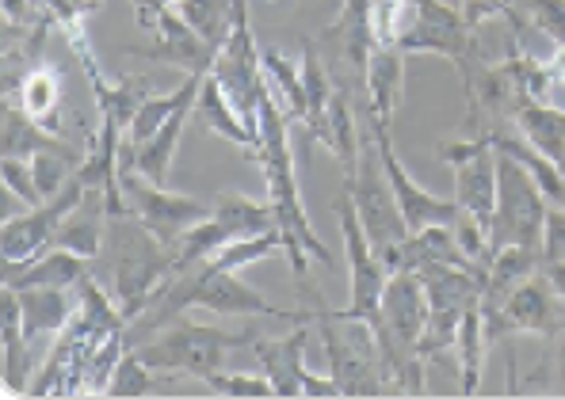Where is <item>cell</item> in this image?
<instances>
[{
    "label": "cell",
    "mask_w": 565,
    "mask_h": 400,
    "mask_svg": "<svg viewBox=\"0 0 565 400\" xmlns=\"http://www.w3.org/2000/svg\"><path fill=\"white\" fill-rule=\"evenodd\" d=\"M290 119L282 111V104L271 96V88L264 85L260 91V149H256V164L264 169V183H268V203L279 218L282 233V252L290 260V274H295L298 290L306 287L310 274V256L321 263H332L329 248L321 245V237L313 233L310 214L302 206V191H298V169L295 153H290Z\"/></svg>",
    "instance_id": "1"
},
{
    "label": "cell",
    "mask_w": 565,
    "mask_h": 400,
    "mask_svg": "<svg viewBox=\"0 0 565 400\" xmlns=\"http://www.w3.org/2000/svg\"><path fill=\"white\" fill-rule=\"evenodd\" d=\"M253 332H222L211 324H195V321H172L149 344H138L135 352L146 358L153 370L164 374H188V378L206 381L211 374H218L226 366V358L234 347H248Z\"/></svg>",
    "instance_id": "2"
},
{
    "label": "cell",
    "mask_w": 565,
    "mask_h": 400,
    "mask_svg": "<svg viewBox=\"0 0 565 400\" xmlns=\"http://www.w3.org/2000/svg\"><path fill=\"white\" fill-rule=\"evenodd\" d=\"M546 210H551V198H546L543 187L531 180V172L512 161L509 153L497 149V214H493L489 245L493 248H501V245L543 248Z\"/></svg>",
    "instance_id": "3"
},
{
    "label": "cell",
    "mask_w": 565,
    "mask_h": 400,
    "mask_svg": "<svg viewBox=\"0 0 565 400\" xmlns=\"http://www.w3.org/2000/svg\"><path fill=\"white\" fill-rule=\"evenodd\" d=\"M313 324L321 332V344H326V358L332 378L340 381V393L344 397H382L390 393L386 370H382V358L375 347V336H371L367 321H340L348 324V332L337 328V321L318 310L313 313Z\"/></svg>",
    "instance_id": "4"
},
{
    "label": "cell",
    "mask_w": 565,
    "mask_h": 400,
    "mask_svg": "<svg viewBox=\"0 0 565 400\" xmlns=\"http://www.w3.org/2000/svg\"><path fill=\"white\" fill-rule=\"evenodd\" d=\"M481 316H486L489 347L509 344L512 336L554 339L558 332H565V302L543 271L531 274L527 282H520L497 310H481Z\"/></svg>",
    "instance_id": "5"
},
{
    "label": "cell",
    "mask_w": 565,
    "mask_h": 400,
    "mask_svg": "<svg viewBox=\"0 0 565 400\" xmlns=\"http://www.w3.org/2000/svg\"><path fill=\"white\" fill-rule=\"evenodd\" d=\"M340 233H344V260H348V305L344 310H329L337 321H375L382 305V290H386L390 271L382 267L375 245L363 233V221L355 214L352 195L344 191L340 198Z\"/></svg>",
    "instance_id": "6"
},
{
    "label": "cell",
    "mask_w": 565,
    "mask_h": 400,
    "mask_svg": "<svg viewBox=\"0 0 565 400\" xmlns=\"http://www.w3.org/2000/svg\"><path fill=\"white\" fill-rule=\"evenodd\" d=\"M344 191L352 195L355 214H360L363 233H367V240L375 245V252L409 237V225L402 218V206H397L394 187H390L386 169H382L375 138H363L360 169H355V176L344 180Z\"/></svg>",
    "instance_id": "7"
},
{
    "label": "cell",
    "mask_w": 565,
    "mask_h": 400,
    "mask_svg": "<svg viewBox=\"0 0 565 400\" xmlns=\"http://www.w3.org/2000/svg\"><path fill=\"white\" fill-rule=\"evenodd\" d=\"M119 180H122V195H127L130 214H135L164 248H177L191 225L206 221L214 214V203H203V198H191V195H172L169 187L146 180L135 169H122Z\"/></svg>",
    "instance_id": "8"
},
{
    "label": "cell",
    "mask_w": 565,
    "mask_h": 400,
    "mask_svg": "<svg viewBox=\"0 0 565 400\" xmlns=\"http://www.w3.org/2000/svg\"><path fill=\"white\" fill-rule=\"evenodd\" d=\"M85 195H88V187L77 172V176L65 183L57 195H50L46 203L28 206V214H20V218H8L4 229H0V267H20V263H31L35 256H43L46 248L54 245L62 221L85 203Z\"/></svg>",
    "instance_id": "9"
},
{
    "label": "cell",
    "mask_w": 565,
    "mask_h": 400,
    "mask_svg": "<svg viewBox=\"0 0 565 400\" xmlns=\"http://www.w3.org/2000/svg\"><path fill=\"white\" fill-rule=\"evenodd\" d=\"M214 77L226 85V91L234 96L237 111L260 130V91H264V65H260V46L253 39V23H248V4L237 0L234 12V28L230 39L218 50V62H214Z\"/></svg>",
    "instance_id": "10"
},
{
    "label": "cell",
    "mask_w": 565,
    "mask_h": 400,
    "mask_svg": "<svg viewBox=\"0 0 565 400\" xmlns=\"http://www.w3.org/2000/svg\"><path fill=\"white\" fill-rule=\"evenodd\" d=\"M371 138H375V145H379L382 169H386V180H390V187H394V198H397V206H402V218L409 225V233H424V229H431V225H451L459 218L462 206L455 203V198H436L405 172V164L397 161V153H394V141H390V127H375V122H371Z\"/></svg>",
    "instance_id": "11"
},
{
    "label": "cell",
    "mask_w": 565,
    "mask_h": 400,
    "mask_svg": "<svg viewBox=\"0 0 565 400\" xmlns=\"http://www.w3.org/2000/svg\"><path fill=\"white\" fill-rule=\"evenodd\" d=\"M402 50L405 54H439L447 62H459L462 69L470 57H478V39H473L462 8L455 12V4H447V0H420V23L402 43Z\"/></svg>",
    "instance_id": "12"
},
{
    "label": "cell",
    "mask_w": 565,
    "mask_h": 400,
    "mask_svg": "<svg viewBox=\"0 0 565 400\" xmlns=\"http://www.w3.org/2000/svg\"><path fill=\"white\" fill-rule=\"evenodd\" d=\"M135 57H146V62H157V65H172V69H184L191 77H206L218 62V46H211L195 28L177 12L161 15V28L153 35V46H135L130 50Z\"/></svg>",
    "instance_id": "13"
},
{
    "label": "cell",
    "mask_w": 565,
    "mask_h": 400,
    "mask_svg": "<svg viewBox=\"0 0 565 400\" xmlns=\"http://www.w3.org/2000/svg\"><path fill=\"white\" fill-rule=\"evenodd\" d=\"M306 339H310V321L295 324V332L282 339H264L253 332L248 352L260 363V370L271 378L276 397H302V366H306Z\"/></svg>",
    "instance_id": "14"
},
{
    "label": "cell",
    "mask_w": 565,
    "mask_h": 400,
    "mask_svg": "<svg viewBox=\"0 0 565 400\" xmlns=\"http://www.w3.org/2000/svg\"><path fill=\"white\" fill-rule=\"evenodd\" d=\"M195 115H199V122H203L206 130L218 133V138H226L230 145H241L256 161V149H260V130H256L253 122L237 111L234 96H230L226 85H222L214 73H206L203 85H199Z\"/></svg>",
    "instance_id": "15"
},
{
    "label": "cell",
    "mask_w": 565,
    "mask_h": 400,
    "mask_svg": "<svg viewBox=\"0 0 565 400\" xmlns=\"http://www.w3.org/2000/svg\"><path fill=\"white\" fill-rule=\"evenodd\" d=\"M88 274V260L62 245H50L43 256L20 267H0V279L12 290H73Z\"/></svg>",
    "instance_id": "16"
},
{
    "label": "cell",
    "mask_w": 565,
    "mask_h": 400,
    "mask_svg": "<svg viewBox=\"0 0 565 400\" xmlns=\"http://www.w3.org/2000/svg\"><path fill=\"white\" fill-rule=\"evenodd\" d=\"M363 85H367V119L375 127H390L405 96V50L394 46L371 50L367 69H363Z\"/></svg>",
    "instance_id": "17"
},
{
    "label": "cell",
    "mask_w": 565,
    "mask_h": 400,
    "mask_svg": "<svg viewBox=\"0 0 565 400\" xmlns=\"http://www.w3.org/2000/svg\"><path fill=\"white\" fill-rule=\"evenodd\" d=\"M306 133L318 138V145L340 164L344 180L355 176V169H360V153H363V138H360V130H355V115H352V104H348L344 88L332 91L326 115H321V119L313 122Z\"/></svg>",
    "instance_id": "18"
},
{
    "label": "cell",
    "mask_w": 565,
    "mask_h": 400,
    "mask_svg": "<svg viewBox=\"0 0 565 400\" xmlns=\"http://www.w3.org/2000/svg\"><path fill=\"white\" fill-rule=\"evenodd\" d=\"M0 305H4V321H0V336H4V363H0V374H4V386H0V393L4 397H28V389H31V339H28V332H23L20 294H15L12 287H4Z\"/></svg>",
    "instance_id": "19"
},
{
    "label": "cell",
    "mask_w": 565,
    "mask_h": 400,
    "mask_svg": "<svg viewBox=\"0 0 565 400\" xmlns=\"http://www.w3.org/2000/svg\"><path fill=\"white\" fill-rule=\"evenodd\" d=\"M455 203L470 214L478 225H486L493 233V214H497V145L481 149L478 156H470L467 164L455 169Z\"/></svg>",
    "instance_id": "20"
},
{
    "label": "cell",
    "mask_w": 565,
    "mask_h": 400,
    "mask_svg": "<svg viewBox=\"0 0 565 400\" xmlns=\"http://www.w3.org/2000/svg\"><path fill=\"white\" fill-rule=\"evenodd\" d=\"M543 271V252L531 245H501L493 248L486 267V290H481V310H497L520 282Z\"/></svg>",
    "instance_id": "21"
},
{
    "label": "cell",
    "mask_w": 565,
    "mask_h": 400,
    "mask_svg": "<svg viewBox=\"0 0 565 400\" xmlns=\"http://www.w3.org/2000/svg\"><path fill=\"white\" fill-rule=\"evenodd\" d=\"M371 4H375V0H344L337 23H329L326 35H321L326 43H337L344 62L352 65L360 77H363V69H367L371 50L379 46L375 28H371Z\"/></svg>",
    "instance_id": "22"
},
{
    "label": "cell",
    "mask_w": 565,
    "mask_h": 400,
    "mask_svg": "<svg viewBox=\"0 0 565 400\" xmlns=\"http://www.w3.org/2000/svg\"><path fill=\"white\" fill-rule=\"evenodd\" d=\"M20 107H23V115H31L43 130L65 138V130H62V73H57L46 57L31 65L28 77L20 80Z\"/></svg>",
    "instance_id": "23"
},
{
    "label": "cell",
    "mask_w": 565,
    "mask_h": 400,
    "mask_svg": "<svg viewBox=\"0 0 565 400\" xmlns=\"http://www.w3.org/2000/svg\"><path fill=\"white\" fill-rule=\"evenodd\" d=\"M107 203H104V191H88L85 203L62 221L57 229L54 245L70 248V252L85 256V260H96L104 252V240H107Z\"/></svg>",
    "instance_id": "24"
},
{
    "label": "cell",
    "mask_w": 565,
    "mask_h": 400,
    "mask_svg": "<svg viewBox=\"0 0 565 400\" xmlns=\"http://www.w3.org/2000/svg\"><path fill=\"white\" fill-rule=\"evenodd\" d=\"M23 305V332L28 339L57 336L77 316V290H15Z\"/></svg>",
    "instance_id": "25"
},
{
    "label": "cell",
    "mask_w": 565,
    "mask_h": 400,
    "mask_svg": "<svg viewBox=\"0 0 565 400\" xmlns=\"http://www.w3.org/2000/svg\"><path fill=\"white\" fill-rule=\"evenodd\" d=\"M531 145L565 172V107L558 104H539V99H523L512 122Z\"/></svg>",
    "instance_id": "26"
},
{
    "label": "cell",
    "mask_w": 565,
    "mask_h": 400,
    "mask_svg": "<svg viewBox=\"0 0 565 400\" xmlns=\"http://www.w3.org/2000/svg\"><path fill=\"white\" fill-rule=\"evenodd\" d=\"M214 221L230 233V240H241V237H260V233H276L279 229V218L271 210L268 198H248L241 191H222L214 198Z\"/></svg>",
    "instance_id": "27"
},
{
    "label": "cell",
    "mask_w": 565,
    "mask_h": 400,
    "mask_svg": "<svg viewBox=\"0 0 565 400\" xmlns=\"http://www.w3.org/2000/svg\"><path fill=\"white\" fill-rule=\"evenodd\" d=\"M260 65H264V85L271 88V96L282 104L290 122L302 127L306 122V85H302V65L295 57L279 54V50H260Z\"/></svg>",
    "instance_id": "28"
},
{
    "label": "cell",
    "mask_w": 565,
    "mask_h": 400,
    "mask_svg": "<svg viewBox=\"0 0 565 400\" xmlns=\"http://www.w3.org/2000/svg\"><path fill=\"white\" fill-rule=\"evenodd\" d=\"M188 115H195V104H184L177 115H172L169 122H164L161 130L153 133V138L146 141V145H138L135 153V172H141L146 180L153 183H169V169H172V156H177V145H180V133L188 127Z\"/></svg>",
    "instance_id": "29"
},
{
    "label": "cell",
    "mask_w": 565,
    "mask_h": 400,
    "mask_svg": "<svg viewBox=\"0 0 565 400\" xmlns=\"http://www.w3.org/2000/svg\"><path fill=\"white\" fill-rule=\"evenodd\" d=\"M455 358H459L462 397H473L481 389V370H486V358H489V339H486V316H481V302L470 305L467 316H462L459 339H455Z\"/></svg>",
    "instance_id": "30"
},
{
    "label": "cell",
    "mask_w": 565,
    "mask_h": 400,
    "mask_svg": "<svg viewBox=\"0 0 565 400\" xmlns=\"http://www.w3.org/2000/svg\"><path fill=\"white\" fill-rule=\"evenodd\" d=\"M0 149H4V156H28L31 161L43 149H70V141L39 127L31 115H23L20 104H4V141H0Z\"/></svg>",
    "instance_id": "31"
},
{
    "label": "cell",
    "mask_w": 565,
    "mask_h": 400,
    "mask_svg": "<svg viewBox=\"0 0 565 400\" xmlns=\"http://www.w3.org/2000/svg\"><path fill=\"white\" fill-rule=\"evenodd\" d=\"M180 15L206 39L211 46H218L230 39V28H234V12H237V0H180L172 4Z\"/></svg>",
    "instance_id": "32"
},
{
    "label": "cell",
    "mask_w": 565,
    "mask_h": 400,
    "mask_svg": "<svg viewBox=\"0 0 565 400\" xmlns=\"http://www.w3.org/2000/svg\"><path fill=\"white\" fill-rule=\"evenodd\" d=\"M298 65H302V85H306V122H302V130H310L313 122L326 115V107H329V99H332V91H337V85H332L326 62H321L313 46L302 50V62H298Z\"/></svg>",
    "instance_id": "33"
},
{
    "label": "cell",
    "mask_w": 565,
    "mask_h": 400,
    "mask_svg": "<svg viewBox=\"0 0 565 400\" xmlns=\"http://www.w3.org/2000/svg\"><path fill=\"white\" fill-rule=\"evenodd\" d=\"M282 248V233H260V237H241V240H230L226 248H218V252L211 256V267H218V271H241V267L264 260V256L279 252Z\"/></svg>",
    "instance_id": "34"
},
{
    "label": "cell",
    "mask_w": 565,
    "mask_h": 400,
    "mask_svg": "<svg viewBox=\"0 0 565 400\" xmlns=\"http://www.w3.org/2000/svg\"><path fill=\"white\" fill-rule=\"evenodd\" d=\"M149 393H153V366H149L146 358L130 347V352L119 358V366H115L104 397L130 400V397H149Z\"/></svg>",
    "instance_id": "35"
},
{
    "label": "cell",
    "mask_w": 565,
    "mask_h": 400,
    "mask_svg": "<svg viewBox=\"0 0 565 400\" xmlns=\"http://www.w3.org/2000/svg\"><path fill=\"white\" fill-rule=\"evenodd\" d=\"M206 389L218 397H276V386H271L268 374H211L206 378Z\"/></svg>",
    "instance_id": "36"
},
{
    "label": "cell",
    "mask_w": 565,
    "mask_h": 400,
    "mask_svg": "<svg viewBox=\"0 0 565 400\" xmlns=\"http://www.w3.org/2000/svg\"><path fill=\"white\" fill-rule=\"evenodd\" d=\"M0 180H4V187L12 191L23 206L46 203L43 191H39V183H35V172H31L28 156H4V161H0Z\"/></svg>",
    "instance_id": "37"
},
{
    "label": "cell",
    "mask_w": 565,
    "mask_h": 400,
    "mask_svg": "<svg viewBox=\"0 0 565 400\" xmlns=\"http://www.w3.org/2000/svg\"><path fill=\"white\" fill-rule=\"evenodd\" d=\"M543 263L565 260V206H551L546 210V229H543Z\"/></svg>",
    "instance_id": "38"
},
{
    "label": "cell",
    "mask_w": 565,
    "mask_h": 400,
    "mask_svg": "<svg viewBox=\"0 0 565 400\" xmlns=\"http://www.w3.org/2000/svg\"><path fill=\"white\" fill-rule=\"evenodd\" d=\"M302 397H344V393H340L337 378H321V374L302 366Z\"/></svg>",
    "instance_id": "39"
},
{
    "label": "cell",
    "mask_w": 565,
    "mask_h": 400,
    "mask_svg": "<svg viewBox=\"0 0 565 400\" xmlns=\"http://www.w3.org/2000/svg\"><path fill=\"white\" fill-rule=\"evenodd\" d=\"M551 62V73H554V85L565 91V43H554V54L546 57Z\"/></svg>",
    "instance_id": "40"
},
{
    "label": "cell",
    "mask_w": 565,
    "mask_h": 400,
    "mask_svg": "<svg viewBox=\"0 0 565 400\" xmlns=\"http://www.w3.org/2000/svg\"><path fill=\"white\" fill-rule=\"evenodd\" d=\"M543 274L554 282V290H558L562 302H565V260H558V263H543Z\"/></svg>",
    "instance_id": "41"
},
{
    "label": "cell",
    "mask_w": 565,
    "mask_h": 400,
    "mask_svg": "<svg viewBox=\"0 0 565 400\" xmlns=\"http://www.w3.org/2000/svg\"><path fill=\"white\" fill-rule=\"evenodd\" d=\"M554 339H558V352H554L558 355V393H565V332H558Z\"/></svg>",
    "instance_id": "42"
},
{
    "label": "cell",
    "mask_w": 565,
    "mask_h": 400,
    "mask_svg": "<svg viewBox=\"0 0 565 400\" xmlns=\"http://www.w3.org/2000/svg\"><path fill=\"white\" fill-rule=\"evenodd\" d=\"M73 4H77V8H81V12H85V15H93L96 8L104 4V0H73Z\"/></svg>",
    "instance_id": "43"
}]
</instances>
